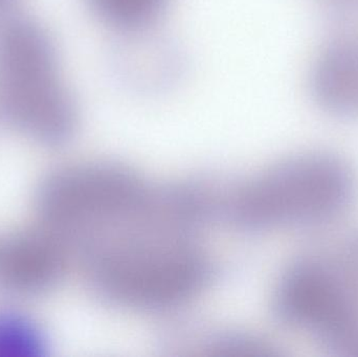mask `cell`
Masks as SVG:
<instances>
[{"mask_svg": "<svg viewBox=\"0 0 358 357\" xmlns=\"http://www.w3.org/2000/svg\"><path fill=\"white\" fill-rule=\"evenodd\" d=\"M325 21L329 39L358 43V0H328Z\"/></svg>", "mask_w": 358, "mask_h": 357, "instance_id": "cell-11", "label": "cell"}, {"mask_svg": "<svg viewBox=\"0 0 358 357\" xmlns=\"http://www.w3.org/2000/svg\"><path fill=\"white\" fill-rule=\"evenodd\" d=\"M66 268V249L50 231L25 228L0 236V293L29 299L52 291Z\"/></svg>", "mask_w": 358, "mask_h": 357, "instance_id": "cell-5", "label": "cell"}, {"mask_svg": "<svg viewBox=\"0 0 358 357\" xmlns=\"http://www.w3.org/2000/svg\"><path fill=\"white\" fill-rule=\"evenodd\" d=\"M202 349L210 356L224 357H275L279 356L275 348L266 342L250 335L223 333L204 342Z\"/></svg>", "mask_w": 358, "mask_h": 357, "instance_id": "cell-10", "label": "cell"}, {"mask_svg": "<svg viewBox=\"0 0 358 357\" xmlns=\"http://www.w3.org/2000/svg\"><path fill=\"white\" fill-rule=\"evenodd\" d=\"M281 324L336 357H358V228L292 259L273 293Z\"/></svg>", "mask_w": 358, "mask_h": 357, "instance_id": "cell-3", "label": "cell"}, {"mask_svg": "<svg viewBox=\"0 0 358 357\" xmlns=\"http://www.w3.org/2000/svg\"><path fill=\"white\" fill-rule=\"evenodd\" d=\"M14 2V0H0V15L6 13L8 6Z\"/></svg>", "mask_w": 358, "mask_h": 357, "instance_id": "cell-12", "label": "cell"}, {"mask_svg": "<svg viewBox=\"0 0 358 357\" xmlns=\"http://www.w3.org/2000/svg\"><path fill=\"white\" fill-rule=\"evenodd\" d=\"M86 3L96 19L123 35L155 29L171 0H86Z\"/></svg>", "mask_w": 358, "mask_h": 357, "instance_id": "cell-8", "label": "cell"}, {"mask_svg": "<svg viewBox=\"0 0 358 357\" xmlns=\"http://www.w3.org/2000/svg\"><path fill=\"white\" fill-rule=\"evenodd\" d=\"M153 31L120 35L113 52V66L117 77L138 92L165 89L182 73V54L178 46Z\"/></svg>", "mask_w": 358, "mask_h": 357, "instance_id": "cell-6", "label": "cell"}, {"mask_svg": "<svg viewBox=\"0 0 358 357\" xmlns=\"http://www.w3.org/2000/svg\"><path fill=\"white\" fill-rule=\"evenodd\" d=\"M48 350L45 333L33 318L0 309V357H42Z\"/></svg>", "mask_w": 358, "mask_h": 357, "instance_id": "cell-9", "label": "cell"}, {"mask_svg": "<svg viewBox=\"0 0 358 357\" xmlns=\"http://www.w3.org/2000/svg\"><path fill=\"white\" fill-rule=\"evenodd\" d=\"M357 196V174L347 159L329 151H308L238 184L218 210L248 232H322L348 215Z\"/></svg>", "mask_w": 358, "mask_h": 357, "instance_id": "cell-1", "label": "cell"}, {"mask_svg": "<svg viewBox=\"0 0 358 357\" xmlns=\"http://www.w3.org/2000/svg\"><path fill=\"white\" fill-rule=\"evenodd\" d=\"M159 188L125 166L90 161L50 173L38 189L36 209L65 249L81 252L146 215Z\"/></svg>", "mask_w": 358, "mask_h": 357, "instance_id": "cell-4", "label": "cell"}, {"mask_svg": "<svg viewBox=\"0 0 358 357\" xmlns=\"http://www.w3.org/2000/svg\"><path fill=\"white\" fill-rule=\"evenodd\" d=\"M94 291L117 307L171 312L210 284L213 264L193 234L148 228L81 256Z\"/></svg>", "mask_w": 358, "mask_h": 357, "instance_id": "cell-2", "label": "cell"}, {"mask_svg": "<svg viewBox=\"0 0 358 357\" xmlns=\"http://www.w3.org/2000/svg\"><path fill=\"white\" fill-rule=\"evenodd\" d=\"M313 99L328 115L358 117V43L328 39L310 75Z\"/></svg>", "mask_w": 358, "mask_h": 357, "instance_id": "cell-7", "label": "cell"}]
</instances>
